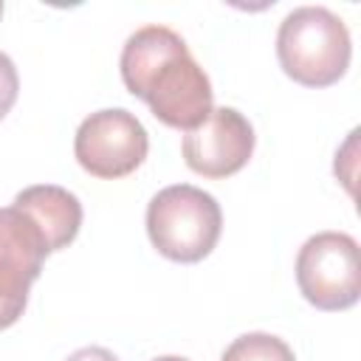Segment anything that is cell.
<instances>
[{
    "label": "cell",
    "instance_id": "obj_12",
    "mask_svg": "<svg viewBox=\"0 0 361 361\" xmlns=\"http://www.w3.org/2000/svg\"><path fill=\"white\" fill-rule=\"evenodd\" d=\"M152 361H189V358H183V355H158Z\"/></svg>",
    "mask_w": 361,
    "mask_h": 361
},
{
    "label": "cell",
    "instance_id": "obj_10",
    "mask_svg": "<svg viewBox=\"0 0 361 361\" xmlns=\"http://www.w3.org/2000/svg\"><path fill=\"white\" fill-rule=\"evenodd\" d=\"M17 93H20V76H17V68H14L11 56L0 51V118L14 107Z\"/></svg>",
    "mask_w": 361,
    "mask_h": 361
},
{
    "label": "cell",
    "instance_id": "obj_8",
    "mask_svg": "<svg viewBox=\"0 0 361 361\" xmlns=\"http://www.w3.org/2000/svg\"><path fill=\"white\" fill-rule=\"evenodd\" d=\"M17 209H23L42 231L48 251H59L65 245H71L82 228V203L73 192H68L65 186L56 183H37V186H25L23 192L14 195Z\"/></svg>",
    "mask_w": 361,
    "mask_h": 361
},
{
    "label": "cell",
    "instance_id": "obj_7",
    "mask_svg": "<svg viewBox=\"0 0 361 361\" xmlns=\"http://www.w3.org/2000/svg\"><path fill=\"white\" fill-rule=\"evenodd\" d=\"M254 127L237 107H212L206 121L183 135V161L203 178H228L254 155Z\"/></svg>",
    "mask_w": 361,
    "mask_h": 361
},
{
    "label": "cell",
    "instance_id": "obj_11",
    "mask_svg": "<svg viewBox=\"0 0 361 361\" xmlns=\"http://www.w3.org/2000/svg\"><path fill=\"white\" fill-rule=\"evenodd\" d=\"M65 361H118V355L110 353L107 347H82V350L71 353Z\"/></svg>",
    "mask_w": 361,
    "mask_h": 361
},
{
    "label": "cell",
    "instance_id": "obj_5",
    "mask_svg": "<svg viewBox=\"0 0 361 361\" xmlns=\"http://www.w3.org/2000/svg\"><path fill=\"white\" fill-rule=\"evenodd\" d=\"M149 152V135L144 124L124 107H104L90 113L76 135L73 155L93 178H124L135 172Z\"/></svg>",
    "mask_w": 361,
    "mask_h": 361
},
{
    "label": "cell",
    "instance_id": "obj_2",
    "mask_svg": "<svg viewBox=\"0 0 361 361\" xmlns=\"http://www.w3.org/2000/svg\"><path fill=\"white\" fill-rule=\"evenodd\" d=\"M353 56V39L338 14L324 6H299L285 14L276 31L282 71L305 87L336 85Z\"/></svg>",
    "mask_w": 361,
    "mask_h": 361
},
{
    "label": "cell",
    "instance_id": "obj_4",
    "mask_svg": "<svg viewBox=\"0 0 361 361\" xmlns=\"http://www.w3.org/2000/svg\"><path fill=\"white\" fill-rule=\"evenodd\" d=\"M299 293L319 310H347L361 296V259L355 237L319 231L296 254Z\"/></svg>",
    "mask_w": 361,
    "mask_h": 361
},
{
    "label": "cell",
    "instance_id": "obj_13",
    "mask_svg": "<svg viewBox=\"0 0 361 361\" xmlns=\"http://www.w3.org/2000/svg\"><path fill=\"white\" fill-rule=\"evenodd\" d=\"M0 17H3V0H0Z\"/></svg>",
    "mask_w": 361,
    "mask_h": 361
},
{
    "label": "cell",
    "instance_id": "obj_9",
    "mask_svg": "<svg viewBox=\"0 0 361 361\" xmlns=\"http://www.w3.org/2000/svg\"><path fill=\"white\" fill-rule=\"evenodd\" d=\"M220 361H296L293 350L288 347L285 338L274 333H243L237 336Z\"/></svg>",
    "mask_w": 361,
    "mask_h": 361
},
{
    "label": "cell",
    "instance_id": "obj_3",
    "mask_svg": "<svg viewBox=\"0 0 361 361\" xmlns=\"http://www.w3.org/2000/svg\"><path fill=\"white\" fill-rule=\"evenodd\" d=\"M220 203L192 183L164 186L147 203L149 243L172 262H200L209 257L220 240Z\"/></svg>",
    "mask_w": 361,
    "mask_h": 361
},
{
    "label": "cell",
    "instance_id": "obj_6",
    "mask_svg": "<svg viewBox=\"0 0 361 361\" xmlns=\"http://www.w3.org/2000/svg\"><path fill=\"white\" fill-rule=\"evenodd\" d=\"M48 243L39 226L17 206L0 209V330L11 327L25 305L28 290L42 271Z\"/></svg>",
    "mask_w": 361,
    "mask_h": 361
},
{
    "label": "cell",
    "instance_id": "obj_1",
    "mask_svg": "<svg viewBox=\"0 0 361 361\" xmlns=\"http://www.w3.org/2000/svg\"><path fill=\"white\" fill-rule=\"evenodd\" d=\"M124 87L144 99L158 121L175 130H195L212 113L214 90L192 56L186 39L166 25H141L121 48Z\"/></svg>",
    "mask_w": 361,
    "mask_h": 361
}]
</instances>
